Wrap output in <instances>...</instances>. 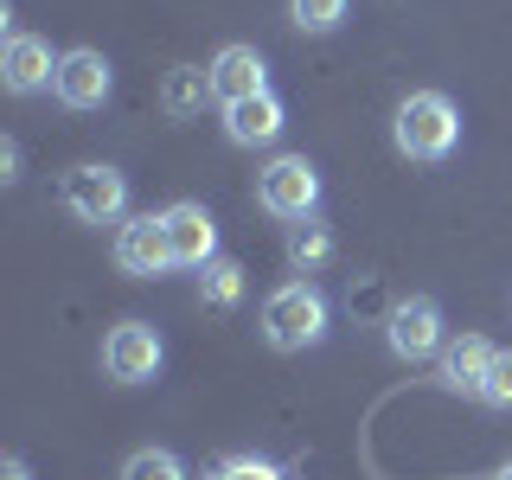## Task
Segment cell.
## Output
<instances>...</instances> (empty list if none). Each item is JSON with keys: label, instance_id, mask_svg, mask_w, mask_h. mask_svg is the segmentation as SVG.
I'll use <instances>...</instances> for the list:
<instances>
[{"label": "cell", "instance_id": "1", "mask_svg": "<svg viewBox=\"0 0 512 480\" xmlns=\"http://www.w3.org/2000/svg\"><path fill=\"white\" fill-rule=\"evenodd\" d=\"M391 141L404 160H423V167H436L461 148V109L448 103L442 90H410L404 103H397L391 116Z\"/></svg>", "mask_w": 512, "mask_h": 480}, {"label": "cell", "instance_id": "2", "mask_svg": "<svg viewBox=\"0 0 512 480\" xmlns=\"http://www.w3.org/2000/svg\"><path fill=\"white\" fill-rule=\"evenodd\" d=\"M327 327H333V308H327V295H320L308 276L269 288V301H263V340L276 346V352H308V346L327 340Z\"/></svg>", "mask_w": 512, "mask_h": 480}, {"label": "cell", "instance_id": "3", "mask_svg": "<svg viewBox=\"0 0 512 480\" xmlns=\"http://www.w3.org/2000/svg\"><path fill=\"white\" fill-rule=\"evenodd\" d=\"M256 212L282 218V224H308L320 212V173L308 154H276L256 173Z\"/></svg>", "mask_w": 512, "mask_h": 480}, {"label": "cell", "instance_id": "4", "mask_svg": "<svg viewBox=\"0 0 512 480\" xmlns=\"http://www.w3.org/2000/svg\"><path fill=\"white\" fill-rule=\"evenodd\" d=\"M58 199L77 224H122L128 218V173L103 167V160H84V167L64 173Z\"/></svg>", "mask_w": 512, "mask_h": 480}, {"label": "cell", "instance_id": "5", "mask_svg": "<svg viewBox=\"0 0 512 480\" xmlns=\"http://www.w3.org/2000/svg\"><path fill=\"white\" fill-rule=\"evenodd\" d=\"M384 346H391V359H404V365L436 359V352L448 346V340H442V308H436L429 295L391 301V314H384Z\"/></svg>", "mask_w": 512, "mask_h": 480}, {"label": "cell", "instance_id": "6", "mask_svg": "<svg viewBox=\"0 0 512 480\" xmlns=\"http://www.w3.org/2000/svg\"><path fill=\"white\" fill-rule=\"evenodd\" d=\"M160 365H167V346H160V333L148 320H116L103 340V372L116 384H154Z\"/></svg>", "mask_w": 512, "mask_h": 480}, {"label": "cell", "instance_id": "7", "mask_svg": "<svg viewBox=\"0 0 512 480\" xmlns=\"http://www.w3.org/2000/svg\"><path fill=\"white\" fill-rule=\"evenodd\" d=\"M109 90H116V71H109V58L96 52V45H71V52L58 58L52 96H58L64 109H103Z\"/></svg>", "mask_w": 512, "mask_h": 480}, {"label": "cell", "instance_id": "8", "mask_svg": "<svg viewBox=\"0 0 512 480\" xmlns=\"http://www.w3.org/2000/svg\"><path fill=\"white\" fill-rule=\"evenodd\" d=\"M116 263H122V276H135V282L167 276V269H173V250H167V224H160V212L122 218V231H116Z\"/></svg>", "mask_w": 512, "mask_h": 480}, {"label": "cell", "instance_id": "9", "mask_svg": "<svg viewBox=\"0 0 512 480\" xmlns=\"http://www.w3.org/2000/svg\"><path fill=\"white\" fill-rule=\"evenodd\" d=\"M160 224H167V250H173V269H205L218 256V218L205 212L199 199H180L160 212Z\"/></svg>", "mask_w": 512, "mask_h": 480}, {"label": "cell", "instance_id": "10", "mask_svg": "<svg viewBox=\"0 0 512 480\" xmlns=\"http://www.w3.org/2000/svg\"><path fill=\"white\" fill-rule=\"evenodd\" d=\"M58 58H64V52H52L39 32H7V52H0V84H7V96H39V90H52Z\"/></svg>", "mask_w": 512, "mask_h": 480}, {"label": "cell", "instance_id": "11", "mask_svg": "<svg viewBox=\"0 0 512 480\" xmlns=\"http://www.w3.org/2000/svg\"><path fill=\"white\" fill-rule=\"evenodd\" d=\"M282 128H288V109H282L276 90L244 96V103H224V135H231L237 148H276Z\"/></svg>", "mask_w": 512, "mask_h": 480}, {"label": "cell", "instance_id": "12", "mask_svg": "<svg viewBox=\"0 0 512 480\" xmlns=\"http://www.w3.org/2000/svg\"><path fill=\"white\" fill-rule=\"evenodd\" d=\"M269 90V64L256 45H224L212 58V96L218 103H244V96H263Z\"/></svg>", "mask_w": 512, "mask_h": 480}, {"label": "cell", "instance_id": "13", "mask_svg": "<svg viewBox=\"0 0 512 480\" xmlns=\"http://www.w3.org/2000/svg\"><path fill=\"white\" fill-rule=\"evenodd\" d=\"M493 340H480V333H461V340H448L442 346V384L448 391H461V397H480V384H487V365H493Z\"/></svg>", "mask_w": 512, "mask_h": 480}, {"label": "cell", "instance_id": "14", "mask_svg": "<svg viewBox=\"0 0 512 480\" xmlns=\"http://www.w3.org/2000/svg\"><path fill=\"white\" fill-rule=\"evenodd\" d=\"M205 96H212V64H173L167 84H160V109L173 122H192L205 116Z\"/></svg>", "mask_w": 512, "mask_h": 480}, {"label": "cell", "instance_id": "15", "mask_svg": "<svg viewBox=\"0 0 512 480\" xmlns=\"http://www.w3.org/2000/svg\"><path fill=\"white\" fill-rule=\"evenodd\" d=\"M333 224H320V218H308V224H288V269L295 276H320V269L333 263Z\"/></svg>", "mask_w": 512, "mask_h": 480}, {"label": "cell", "instance_id": "16", "mask_svg": "<svg viewBox=\"0 0 512 480\" xmlns=\"http://www.w3.org/2000/svg\"><path fill=\"white\" fill-rule=\"evenodd\" d=\"M199 301H205L212 314H231L237 301H244V263L212 256V263H205V276H199Z\"/></svg>", "mask_w": 512, "mask_h": 480}, {"label": "cell", "instance_id": "17", "mask_svg": "<svg viewBox=\"0 0 512 480\" xmlns=\"http://www.w3.org/2000/svg\"><path fill=\"white\" fill-rule=\"evenodd\" d=\"M116 480H186V461L173 455V448H135Z\"/></svg>", "mask_w": 512, "mask_h": 480}, {"label": "cell", "instance_id": "18", "mask_svg": "<svg viewBox=\"0 0 512 480\" xmlns=\"http://www.w3.org/2000/svg\"><path fill=\"white\" fill-rule=\"evenodd\" d=\"M346 13H352V0H288V20H295L301 32H340L346 26Z\"/></svg>", "mask_w": 512, "mask_h": 480}, {"label": "cell", "instance_id": "19", "mask_svg": "<svg viewBox=\"0 0 512 480\" xmlns=\"http://www.w3.org/2000/svg\"><path fill=\"white\" fill-rule=\"evenodd\" d=\"M480 404H487V410H512V352H493L487 384H480Z\"/></svg>", "mask_w": 512, "mask_h": 480}, {"label": "cell", "instance_id": "20", "mask_svg": "<svg viewBox=\"0 0 512 480\" xmlns=\"http://www.w3.org/2000/svg\"><path fill=\"white\" fill-rule=\"evenodd\" d=\"M212 480H282V468L276 461H256V455H231Z\"/></svg>", "mask_w": 512, "mask_h": 480}, {"label": "cell", "instance_id": "21", "mask_svg": "<svg viewBox=\"0 0 512 480\" xmlns=\"http://www.w3.org/2000/svg\"><path fill=\"white\" fill-rule=\"evenodd\" d=\"M0 180H20V141H0Z\"/></svg>", "mask_w": 512, "mask_h": 480}, {"label": "cell", "instance_id": "22", "mask_svg": "<svg viewBox=\"0 0 512 480\" xmlns=\"http://www.w3.org/2000/svg\"><path fill=\"white\" fill-rule=\"evenodd\" d=\"M0 480H32V468H26L20 455H7V461H0Z\"/></svg>", "mask_w": 512, "mask_h": 480}, {"label": "cell", "instance_id": "23", "mask_svg": "<svg viewBox=\"0 0 512 480\" xmlns=\"http://www.w3.org/2000/svg\"><path fill=\"white\" fill-rule=\"evenodd\" d=\"M493 480H512V461H506V468H500V474H493Z\"/></svg>", "mask_w": 512, "mask_h": 480}]
</instances>
